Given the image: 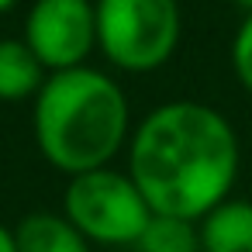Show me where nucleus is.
Wrapping results in <instances>:
<instances>
[{
  "label": "nucleus",
  "instance_id": "f257e3e1",
  "mask_svg": "<svg viewBox=\"0 0 252 252\" xmlns=\"http://www.w3.org/2000/svg\"><path fill=\"white\" fill-rule=\"evenodd\" d=\"M128 176L156 214L204 221L238 176V138L207 104H162L131 138Z\"/></svg>",
  "mask_w": 252,
  "mask_h": 252
},
{
  "label": "nucleus",
  "instance_id": "f03ea898",
  "mask_svg": "<svg viewBox=\"0 0 252 252\" xmlns=\"http://www.w3.org/2000/svg\"><path fill=\"white\" fill-rule=\"evenodd\" d=\"M128 135V100L100 69L52 73L35 97V138L42 156L69 173L104 169Z\"/></svg>",
  "mask_w": 252,
  "mask_h": 252
},
{
  "label": "nucleus",
  "instance_id": "7ed1b4c3",
  "mask_svg": "<svg viewBox=\"0 0 252 252\" xmlns=\"http://www.w3.org/2000/svg\"><path fill=\"white\" fill-rule=\"evenodd\" d=\"M97 45L128 73L159 69L180 42L176 0H97Z\"/></svg>",
  "mask_w": 252,
  "mask_h": 252
},
{
  "label": "nucleus",
  "instance_id": "20e7f679",
  "mask_svg": "<svg viewBox=\"0 0 252 252\" xmlns=\"http://www.w3.org/2000/svg\"><path fill=\"white\" fill-rule=\"evenodd\" d=\"M63 211L87 242L104 245H135L156 218L135 180L107 166L73 176L63 197Z\"/></svg>",
  "mask_w": 252,
  "mask_h": 252
},
{
  "label": "nucleus",
  "instance_id": "39448f33",
  "mask_svg": "<svg viewBox=\"0 0 252 252\" xmlns=\"http://www.w3.org/2000/svg\"><path fill=\"white\" fill-rule=\"evenodd\" d=\"M25 45L52 69H80L97 45V11L90 0H35L25 21Z\"/></svg>",
  "mask_w": 252,
  "mask_h": 252
},
{
  "label": "nucleus",
  "instance_id": "423d86ee",
  "mask_svg": "<svg viewBox=\"0 0 252 252\" xmlns=\"http://www.w3.org/2000/svg\"><path fill=\"white\" fill-rule=\"evenodd\" d=\"M14 245L18 252H90L76 224L66 214H52V211L25 214L14 228Z\"/></svg>",
  "mask_w": 252,
  "mask_h": 252
},
{
  "label": "nucleus",
  "instance_id": "0eeeda50",
  "mask_svg": "<svg viewBox=\"0 0 252 252\" xmlns=\"http://www.w3.org/2000/svg\"><path fill=\"white\" fill-rule=\"evenodd\" d=\"M200 252H252V200H224L200 221Z\"/></svg>",
  "mask_w": 252,
  "mask_h": 252
},
{
  "label": "nucleus",
  "instance_id": "6e6552de",
  "mask_svg": "<svg viewBox=\"0 0 252 252\" xmlns=\"http://www.w3.org/2000/svg\"><path fill=\"white\" fill-rule=\"evenodd\" d=\"M45 80V66L25 42L0 38V100H25L32 94L38 97Z\"/></svg>",
  "mask_w": 252,
  "mask_h": 252
},
{
  "label": "nucleus",
  "instance_id": "1a4fd4ad",
  "mask_svg": "<svg viewBox=\"0 0 252 252\" xmlns=\"http://www.w3.org/2000/svg\"><path fill=\"white\" fill-rule=\"evenodd\" d=\"M135 245L138 252H200V228L183 218L156 214Z\"/></svg>",
  "mask_w": 252,
  "mask_h": 252
},
{
  "label": "nucleus",
  "instance_id": "9d476101",
  "mask_svg": "<svg viewBox=\"0 0 252 252\" xmlns=\"http://www.w3.org/2000/svg\"><path fill=\"white\" fill-rule=\"evenodd\" d=\"M231 66H235V76L245 90H252V14L242 21V28L235 32V42H231Z\"/></svg>",
  "mask_w": 252,
  "mask_h": 252
},
{
  "label": "nucleus",
  "instance_id": "9b49d317",
  "mask_svg": "<svg viewBox=\"0 0 252 252\" xmlns=\"http://www.w3.org/2000/svg\"><path fill=\"white\" fill-rule=\"evenodd\" d=\"M0 252H18V245H14V231L4 228V224H0Z\"/></svg>",
  "mask_w": 252,
  "mask_h": 252
},
{
  "label": "nucleus",
  "instance_id": "f8f14e48",
  "mask_svg": "<svg viewBox=\"0 0 252 252\" xmlns=\"http://www.w3.org/2000/svg\"><path fill=\"white\" fill-rule=\"evenodd\" d=\"M235 4H238V7H245V11L252 14V0H235Z\"/></svg>",
  "mask_w": 252,
  "mask_h": 252
},
{
  "label": "nucleus",
  "instance_id": "ddd939ff",
  "mask_svg": "<svg viewBox=\"0 0 252 252\" xmlns=\"http://www.w3.org/2000/svg\"><path fill=\"white\" fill-rule=\"evenodd\" d=\"M18 0H0V11H7V7H14Z\"/></svg>",
  "mask_w": 252,
  "mask_h": 252
}]
</instances>
